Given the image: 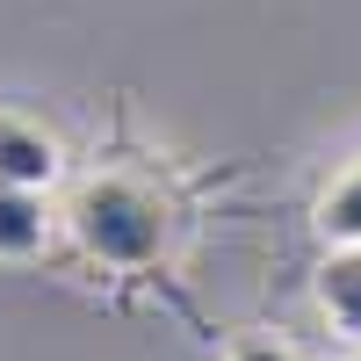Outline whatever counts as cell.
<instances>
[{"mask_svg":"<svg viewBox=\"0 0 361 361\" xmlns=\"http://www.w3.org/2000/svg\"><path fill=\"white\" fill-rule=\"evenodd\" d=\"M66 224L80 238L87 260L102 267H152L173 238V209L159 195V180L145 173H87L73 202H66Z\"/></svg>","mask_w":361,"mask_h":361,"instance_id":"obj_1","label":"cell"},{"mask_svg":"<svg viewBox=\"0 0 361 361\" xmlns=\"http://www.w3.org/2000/svg\"><path fill=\"white\" fill-rule=\"evenodd\" d=\"M58 173H66V145H58L37 116L0 109V180H8V188H37V195H51Z\"/></svg>","mask_w":361,"mask_h":361,"instance_id":"obj_2","label":"cell"},{"mask_svg":"<svg viewBox=\"0 0 361 361\" xmlns=\"http://www.w3.org/2000/svg\"><path fill=\"white\" fill-rule=\"evenodd\" d=\"M311 296H318L325 325H333L340 340L361 347V246L325 253V260H318V275H311Z\"/></svg>","mask_w":361,"mask_h":361,"instance_id":"obj_3","label":"cell"},{"mask_svg":"<svg viewBox=\"0 0 361 361\" xmlns=\"http://www.w3.org/2000/svg\"><path fill=\"white\" fill-rule=\"evenodd\" d=\"M58 231V209L37 188H8L0 180V260H37Z\"/></svg>","mask_w":361,"mask_h":361,"instance_id":"obj_4","label":"cell"},{"mask_svg":"<svg viewBox=\"0 0 361 361\" xmlns=\"http://www.w3.org/2000/svg\"><path fill=\"white\" fill-rule=\"evenodd\" d=\"M311 224L325 238V253H340V246H361V159H347L333 180H325V195L311 209Z\"/></svg>","mask_w":361,"mask_h":361,"instance_id":"obj_5","label":"cell"},{"mask_svg":"<svg viewBox=\"0 0 361 361\" xmlns=\"http://www.w3.org/2000/svg\"><path fill=\"white\" fill-rule=\"evenodd\" d=\"M224 361H304V354L289 347V333L253 325V333H231V340H224Z\"/></svg>","mask_w":361,"mask_h":361,"instance_id":"obj_6","label":"cell"},{"mask_svg":"<svg viewBox=\"0 0 361 361\" xmlns=\"http://www.w3.org/2000/svg\"><path fill=\"white\" fill-rule=\"evenodd\" d=\"M354 361H361V354H354Z\"/></svg>","mask_w":361,"mask_h":361,"instance_id":"obj_7","label":"cell"}]
</instances>
